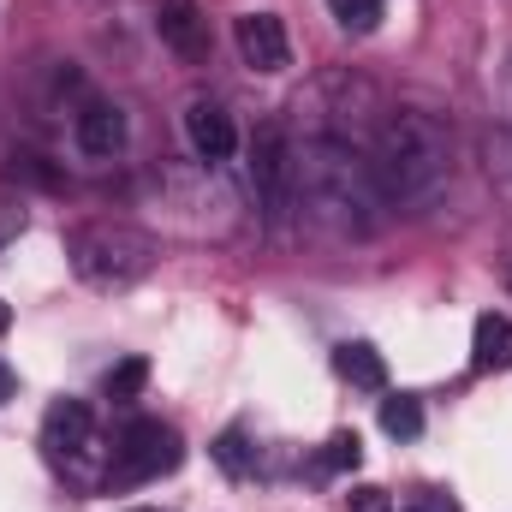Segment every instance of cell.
Returning a JSON list of instances; mask_svg holds the SVG:
<instances>
[{
    "label": "cell",
    "mask_w": 512,
    "mask_h": 512,
    "mask_svg": "<svg viewBox=\"0 0 512 512\" xmlns=\"http://www.w3.org/2000/svg\"><path fill=\"white\" fill-rule=\"evenodd\" d=\"M471 370L495 376V370H512V316H477V334H471Z\"/></svg>",
    "instance_id": "cell-11"
},
{
    "label": "cell",
    "mask_w": 512,
    "mask_h": 512,
    "mask_svg": "<svg viewBox=\"0 0 512 512\" xmlns=\"http://www.w3.org/2000/svg\"><path fill=\"white\" fill-rule=\"evenodd\" d=\"M346 507H352V512H393L382 489H352V501H346Z\"/></svg>",
    "instance_id": "cell-19"
},
{
    "label": "cell",
    "mask_w": 512,
    "mask_h": 512,
    "mask_svg": "<svg viewBox=\"0 0 512 512\" xmlns=\"http://www.w3.org/2000/svg\"><path fill=\"white\" fill-rule=\"evenodd\" d=\"M12 393H18V376H12V370H6V358H0V405H6Z\"/></svg>",
    "instance_id": "cell-21"
},
{
    "label": "cell",
    "mask_w": 512,
    "mask_h": 512,
    "mask_svg": "<svg viewBox=\"0 0 512 512\" xmlns=\"http://www.w3.org/2000/svg\"><path fill=\"white\" fill-rule=\"evenodd\" d=\"M143 382H149V364H143V358H126V364L108 370V399H114V405H131V399L143 393Z\"/></svg>",
    "instance_id": "cell-15"
},
{
    "label": "cell",
    "mask_w": 512,
    "mask_h": 512,
    "mask_svg": "<svg viewBox=\"0 0 512 512\" xmlns=\"http://www.w3.org/2000/svg\"><path fill=\"white\" fill-rule=\"evenodd\" d=\"M72 137L90 161H114L126 149V114L114 102H84V114L72 120Z\"/></svg>",
    "instance_id": "cell-9"
},
{
    "label": "cell",
    "mask_w": 512,
    "mask_h": 512,
    "mask_svg": "<svg viewBox=\"0 0 512 512\" xmlns=\"http://www.w3.org/2000/svg\"><path fill=\"white\" fill-rule=\"evenodd\" d=\"M233 36H239V54H245V66H251V72H262V78H274V72H286V66H292L286 24H280L274 12H245Z\"/></svg>",
    "instance_id": "cell-6"
},
{
    "label": "cell",
    "mask_w": 512,
    "mask_h": 512,
    "mask_svg": "<svg viewBox=\"0 0 512 512\" xmlns=\"http://www.w3.org/2000/svg\"><path fill=\"white\" fill-rule=\"evenodd\" d=\"M6 328H12V310H6V304H0V334H6Z\"/></svg>",
    "instance_id": "cell-22"
},
{
    "label": "cell",
    "mask_w": 512,
    "mask_h": 512,
    "mask_svg": "<svg viewBox=\"0 0 512 512\" xmlns=\"http://www.w3.org/2000/svg\"><path fill=\"white\" fill-rule=\"evenodd\" d=\"M334 370H340L352 387H364V393H382V387H387L382 352H376V346H364V340H346V346L334 352Z\"/></svg>",
    "instance_id": "cell-12"
},
{
    "label": "cell",
    "mask_w": 512,
    "mask_h": 512,
    "mask_svg": "<svg viewBox=\"0 0 512 512\" xmlns=\"http://www.w3.org/2000/svg\"><path fill=\"white\" fill-rule=\"evenodd\" d=\"M251 185H256V209L274 227L298 209V197H292V143H286V131L274 120L256 126V137H251Z\"/></svg>",
    "instance_id": "cell-5"
},
{
    "label": "cell",
    "mask_w": 512,
    "mask_h": 512,
    "mask_svg": "<svg viewBox=\"0 0 512 512\" xmlns=\"http://www.w3.org/2000/svg\"><path fill=\"white\" fill-rule=\"evenodd\" d=\"M131 512H161V507H131Z\"/></svg>",
    "instance_id": "cell-24"
},
{
    "label": "cell",
    "mask_w": 512,
    "mask_h": 512,
    "mask_svg": "<svg viewBox=\"0 0 512 512\" xmlns=\"http://www.w3.org/2000/svg\"><path fill=\"white\" fill-rule=\"evenodd\" d=\"M72 268L90 286H131L155 268V239L126 221H90L72 233Z\"/></svg>",
    "instance_id": "cell-3"
},
{
    "label": "cell",
    "mask_w": 512,
    "mask_h": 512,
    "mask_svg": "<svg viewBox=\"0 0 512 512\" xmlns=\"http://www.w3.org/2000/svg\"><path fill=\"white\" fill-rule=\"evenodd\" d=\"M358 459H364V441H358L352 429H340V435L328 441V453H322V471H358Z\"/></svg>",
    "instance_id": "cell-17"
},
{
    "label": "cell",
    "mask_w": 512,
    "mask_h": 512,
    "mask_svg": "<svg viewBox=\"0 0 512 512\" xmlns=\"http://www.w3.org/2000/svg\"><path fill=\"white\" fill-rule=\"evenodd\" d=\"M185 137H191V149H197L203 161H227V155L239 149V131H233V120H227V108H215V102H191Z\"/></svg>",
    "instance_id": "cell-10"
},
{
    "label": "cell",
    "mask_w": 512,
    "mask_h": 512,
    "mask_svg": "<svg viewBox=\"0 0 512 512\" xmlns=\"http://www.w3.org/2000/svg\"><path fill=\"white\" fill-rule=\"evenodd\" d=\"M90 435H96V417L84 399H54L48 417H42V447L54 459H84L90 453Z\"/></svg>",
    "instance_id": "cell-7"
},
{
    "label": "cell",
    "mask_w": 512,
    "mask_h": 512,
    "mask_svg": "<svg viewBox=\"0 0 512 512\" xmlns=\"http://www.w3.org/2000/svg\"><path fill=\"white\" fill-rule=\"evenodd\" d=\"M179 459H185L179 429H173V423H161V417H137L126 435H120V447H114L108 489H137V483H155V477L179 471Z\"/></svg>",
    "instance_id": "cell-4"
},
{
    "label": "cell",
    "mask_w": 512,
    "mask_h": 512,
    "mask_svg": "<svg viewBox=\"0 0 512 512\" xmlns=\"http://www.w3.org/2000/svg\"><path fill=\"white\" fill-rule=\"evenodd\" d=\"M382 429H387V435H399V441L423 435V405H417L411 393H399V399H382Z\"/></svg>",
    "instance_id": "cell-13"
},
{
    "label": "cell",
    "mask_w": 512,
    "mask_h": 512,
    "mask_svg": "<svg viewBox=\"0 0 512 512\" xmlns=\"http://www.w3.org/2000/svg\"><path fill=\"white\" fill-rule=\"evenodd\" d=\"M411 512H459V507H453V501H441V495H423Z\"/></svg>",
    "instance_id": "cell-20"
},
{
    "label": "cell",
    "mask_w": 512,
    "mask_h": 512,
    "mask_svg": "<svg viewBox=\"0 0 512 512\" xmlns=\"http://www.w3.org/2000/svg\"><path fill=\"white\" fill-rule=\"evenodd\" d=\"M292 197L334 239H370L387 209L370 161L346 137H310L304 149H292Z\"/></svg>",
    "instance_id": "cell-1"
},
{
    "label": "cell",
    "mask_w": 512,
    "mask_h": 512,
    "mask_svg": "<svg viewBox=\"0 0 512 512\" xmlns=\"http://www.w3.org/2000/svg\"><path fill=\"white\" fill-rule=\"evenodd\" d=\"M507 286H512V251H507Z\"/></svg>",
    "instance_id": "cell-23"
},
{
    "label": "cell",
    "mask_w": 512,
    "mask_h": 512,
    "mask_svg": "<svg viewBox=\"0 0 512 512\" xmlns=\"http://www.w3.org/2000/svg\"><path fill=\"white\" fill-rule=\"evenodd\" d=\"M215 459H221L227 477H245V471H251V441H245V429H227V435L215 441Z\"/></svg>",
    "instance_id": "cell-16"
},
{
    "label": "cell",
    "mask_w": 512,
    "mask_h": 512,
    "mask_svg": "<svg viewBox=\"0 0 512 512\" xmlns=\"http://www.w3.org/2000/svg\"><path fill=\"white\" fill-rule=\"evenodd\" d=\"M18 233H24V209H12V203H0V251H6V245H12Z\"/></svg>",
    "instance_id": "cell-18"
},
{
    "label": "cell",
    "mask_w": 512,
    "mask_h": 512,
    "mask_svg": "<svg viewBox=\"0 0 512 512\" xmlns=\"http://www.w3.org/2000/svg\"><path fill=\"white\" fill-rule=\"evenodd\" d=\"M155 30L179 60H209V18L197 12V0H161Z\"/></svg>",
    "instance_id": "cell-8"
},
{
    "label": "cell",
    "mask_w": 512,
    "mask_h": 512,
    "mask_svg": "<svg viewBox=\"0 0 512 512\" xmlns=\"http://www.w3.org/2000/svg\"><path fill=\"white\" fill-rule=\"evenodd\" d=\"M328 12H334V18H340V24H346V30H358V36H370V30H376V24H382V0H328Z\"/></svg>",
    "instance_id": "cell-14"
},
{
    "label": "cell",
    "mask_w": 512,
    "mask_h": 512,
    "mask_svg": "<svg viewBox=\"0 0 512 512\" xmlns=\"http://www.w3.org/2000/svg\"><path fill=\"white\" fill-rule=\"evenodd\" d=\"M370 173H376V191H382L387 209H405V215L435 209L447 197V185H453V131L441 126L435 114L399 108L376 131Z\"/></svg>",
    "instance_id": "cell-2"
}]
</instances>
